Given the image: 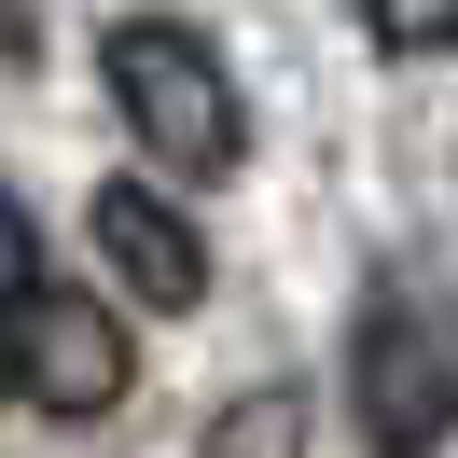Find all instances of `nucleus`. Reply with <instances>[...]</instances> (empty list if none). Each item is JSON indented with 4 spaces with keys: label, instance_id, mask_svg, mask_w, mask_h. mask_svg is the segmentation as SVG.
<instances>
[{
    "label": "nucleus",
    "instance_id": "obj_5",
    "mask_svg": "<svg viewBox=\"0 0 458 458\" xmlns=\"http://www.w3.org/2000/svg\"><path fill=\"white\" fill-rule=\"evenodd\" d=\"M208 458H306V403L292 389H236L208 417Z\"/></svg>",
    "mask_w": 458,
    "mask_h": 458
},
{
    "label": "nucleus",
    "instance_id": "obj_2",
    "mask_svg": "<svg viewBox=\"0 0 458 458\" xmlns=\"http://www.w3.org/2000/svg\"><path fill=\"white\" fill-rule=\"evenodd\" d=\"M347 417H361L375 458H445V430H458V361L403 292H375L361 334H347Z\"/></svg>",
    "mask_w": 458,
    "mask_h": 458
},
{
    "label": "nucleus",
    "instance_id": "obj_6",
    "mask_svg": "<svg viewBox=\"0 0 458 458\" xmlns=\"http://www.w3.org/2000/svg\"><path fill=\"white\" fill-rule=\"evenodd\" d=\"M347 14H361L389 56H445V42H458V0H347Z\"/></svg>",
    "mask_w": 458,
    "mask_h": 458
},
{
    "label": "nucleus",
    "instance_id": "obj_9",
    "mask_svg": "<svg viewBox=\"0 0 458 458\" xmlns=\"http://www.w3.org/2000/svg\"><path fill=\"white\" fill-rule=\"evenodd\" d=\"M0 389H14V334H0Z\"/></svg>",
    "mask_w": 458,
    "mask_h": 458
},
{
    "label": "nucleus",
    "instance_id": "obj_1",
    "mask_svg": "<svg viewBox=\"0 0 458 458\" xmlns=\"http://www.w3.org/2000/svg\"><path fill=\"white\" fill-rule=\"evenodd\" d=\"M98 70H112V112H125V140L153 153L167 181H223L236 167V84H223V56H208L195 29H167V14H125L112 42H98Z\"/></svg>",
    "mask_w": 458,
    "mask_h": 458
},
{
    "label": "nucleus",
    "instance_id": "obj_7",
    "mask_svg": "<svg viewBox=\"0 0 458 458\" xmlns=\"http://www.w3.org/2000/svg\"><path fill=\"white\" fill-rule=\"evenodd\" d=\"M42 306V236H29V208L0 195V319H29Z\"/></svg>",
    "mask_w": 458,
    "mask_h": 458
},
{
    "label": "nucleus",
    "instance_id": "obj_8",
    "mask_svg": "<svg viewBox=\"0 0 458 458\" xmlns=\"http://www.w3.org/2000/svg\"><path fill=\"white\" fill-rule=\"evenodd\" d=\"M0 56H29V14H14V0H0Z\"/></svg>",
    "mask_w": 458,
    "mask_h": 458
},
{
    "label": "nucleus",
    "instance_id": "obj_3",
    "mask_svg": "<svg viewBox=\"0 0 458 458\" xmlns=\"http://www.w3.org/2000/svg\"><path fill=\"white\" fill-rule=\"evenodd\" d=\"M14 375H29L42 417H112L125 403V319L84 306V292H42V306L14 319Z\"/></svg>",
    "mask_w": 458,
    "mask_h": 458
},
{
    "label": "nucleus",
    "instance_id": "obj_4",
    "mask_svg": "<svg viewBox=\"0 0 458 458\" xmlns=\"http://www.w3.org/2000/svg\"><path fill=\"white\" fill-rule=\"evenodd\" d=\"M84 223H98V264H112L140 306H208V236L181 223L153 181H98V208H84Z\"/></svg>",
    "mask_w": 458,
    "mask_h": 458
}]
</instances>
